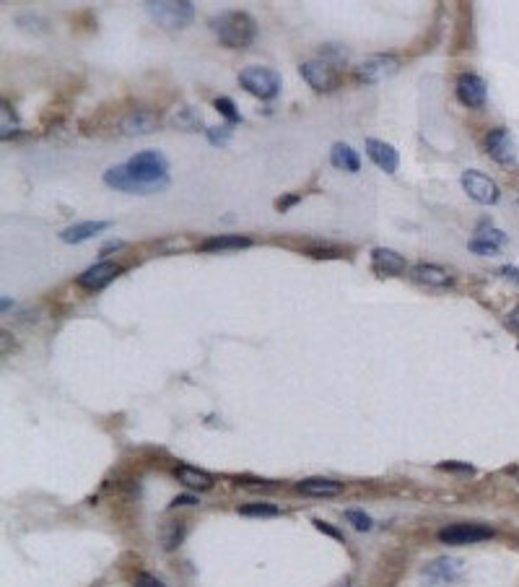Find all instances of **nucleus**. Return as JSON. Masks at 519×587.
Returning <instances> with one entry per match:
<instances>
[{
	"mask_svg": "<svg viewBox=\"0 0 519 587\" xmlns=\"http://www.w3.org/2000/svg\"><path fill=\"white\" fill-rule=\"evenodd\" d=\"M366 154H369V159H372L374 164L379 166L382 172H387V175H395V172H397V166H400V157H397L395 146L384 143V140L369 138V140H366Z\"/></svg>",
	"mask_w": 519,
	"mask_h": 587,
	"instance_id": "13",
	"label": "nucleus"
},
{
	"mask_svg": "<svg viewBox=\"0 0 519 587\" xmlns=\"http://www.w3.org/2000/svg\"><path fill=\"white\" fill-rule=\"evenodd\" d=\"M400 71V60L392 55H374L369 60H364V65L358 68V75L364 78L366 83H382L387 78Z\"/></svg>",
	"mask_w": 519,
	"mask_h": 587,
	"instance_id": "8",
	"label": "nucleus"
},
{
	"mask_svg": "<svg viewBox=\"0 0 519 587\" xmlns=\"http://www.w3.org/2000/svg\"><path fill=\"white\" fill-rule=\"evenodd\" d=\"M119 270H122V268H119L117 263H110V260L94 263L92 268H86V270L78 275V286L89 289V291H99V289H104V286L110 284V281H115V278H117Z\"/></svg>",
	"mask_w": 519,
	"mask_h": 587,
	"instance_id": "9",
	"label": "nucleus"
},
{
	"mask_svg": "<svg viewBox=\"0 0 519 587\" xmlns=\"http://www.w3.org/2000/svg\"><path fill=\"white\" fill-rule=\"evenodd\" d=\"M299 491L307 496H319V499H330V496L343 494V484H337L332 478H304L299 484Z\"/></svg>",
	"mask_w": 519,
	"mask_h": 587,
	"instance_id": "16",
	"label": "nucleus"
},
{
	"mask_svg": "<svg viewBox=\"0 0 519 587\" xmlns=\"http://www.w3.org/2000/svg\"><path fill=\"white\" fill-rule=\"evenodd\" d=\"M177 481L187 488H195V491H208V488H213V476L200 468H192V465H180L177 468Z\"/></svg>",
	"mask_w": 519,
	"mask_h": 587,
	"instance_id": "19",
	"label": "nucleus"
},
{
	"mask_svg": "<svg viewBox=\"0 0 519 587\" xmlns=\"http://www.w3.org/2000/svg\"><path fill=\"white\" fill-rule=\"evenodd\" d=\"M252 239L249 237H239V234H219V237H208L203 239L198 249L200 252H221V249H242L249 247Z\"/></svg>",
	"mask_w": 519,
	"mask_h": 587,
	"instance_id": "18",
	"label": "nucleus"
},
{
	"mask_svg": "<svg viewBox=\"0 0 519 587\" xmlns=\"http://www.w3.org/2000/svg\"><path fill=\"white\" fill-rule=\"evenodd\" d=\"M330 161H332V166L343 169V172H358L361 169V159L348 143H335L332 151H330Z\"/></svg>",
	"mask_w": 519,
	"mask_h": 587,
	"instance_id": "21",
	"label": "nucleus"
},
{
	"mask_svg": "<svg viewBox=\"0 0 519 587\" xmlns=\"http://www.w3.org/2000/svg\"><path fill=\"white\" fill-rule=\"evenodd\" d=\"M501 275H506L509 281L519 284V268L517 266H504V268H501Z\"/></svg>",
	"mask_w": 519,
	"mask_h": 587,
	"instance_id": "34",
	"label": "nucleus"
},
{
	"mask_svg": "<svg viewBox=\"0 0 519 587\" xmlns=\"http://www.w3.org/2000/svg\"><path fill=\"white\" fill-rule=\"evenodd\" d=\"M346 520H348V525H353L356 530H361V532L372 530L374 528V520L364 512V509H348Z\"/></svg>",
	"mask_w": 519,
	"mask_h": 587,
	"instance_id": "24",
	"label": "nucleus"
},
{
	"mask_svg": "<svg viewBox=\"0 0 519 587\" xmlns=\"http://www.w3.org/2000/svg\"><path fill=\"white\" fill-rule=\"evenodd\" d=\"M416 278H418L421 284H426V286H449L452 284V275L446 273L444 268H439V266H431V263H426V266H418L416 270Z\"/></svg>",
	"mask_w": 519,
	"mask_h": 587,
	"instance_id": "22",
	"label": "nucleus"
},
{
	"mask_svg": "<svg viewBox=\"0 0 519 587\" xmlns=\"http://www.w3.org/2000/svg\"><path fill=\"white\" fill-rule=\"evenodd\" d=\"M136 587H164V582L156 579L154 574H146V572H143V574H138L136 577Z\"/></svg>",
	"mask_w": 519,
	"mask_h": 587,
	"instance_id": "31",
	"label": "nucleus"
},
{
	"mask_svg": "<svg viewBox=\"0 0 519 587\" xmlns=\"http://www.w3.org/2000/svg\"><path fill=\"white\" fill-rule=\"evenodd\" d=\"M462 561L452 559V556H441V559L431 561L426 569H423V579H428L434 587H444L452 585L457 579L462 577Z\"/></svg>",
	"mask_w": 519,
	"mask_h": 587,
	"instance_id": "7",
	"label": "nucleus"
},
{
	"mask_svg": "<svg viewBox=\"0 0 519 587\" xmlns=\"http://www.w3.org/2000/svg\"><path fill=\"white\" fill-rule=\"evenodd\" d=\"M239 83L249 94L260 96V99H273L281 92V75L275 73V71H270V68H260V65L244 68L239 73Z\"/></svg>",
	"mask_w": 519,
	"mask_h": 587,
	"instance_id": "4",
	"label": "nucleus"
},
{
	"mask_svg": "<svg viewBox=\"0 0 519 587\" xmlns=\"http://www.w3.org/2000/svg\"><path fill=\"white\" fill-rule=\"evenodd\" d=\"M457 96H460V101H462L465 107H483L485 104V83H483L481 75L475 73L460 75V81H457Z\"/></svg>",
	"mask_w": 519,
	"mask_h": 587,
	"instance_id": "14",
	"label": "nucleus"
},
{
	"mask_svg": "<svg viewBox=\"0 0 519 587\" xmlns=\"http://www.w3.org/2000/svg\"><path fill=\"white\" fill-rule=\"evenodd\" d=\"M156 125H159L156 115H151V112H146V110H138L122 122V130H125L128 136H148V133H154L156 130Z\"/></svg>",
	"mask_w": 519,
	"mask_h": 587,
	"instance_id": "20",
	"label": "nucleus"
},
{
	"mask_svg": "<svg viewBox=\"0 0 519 587\" xmlns=\"http://www.w3.org/2000/svg\"><path fill=\"white\" fill-rule=\"evenodd\" d=\"M478 239H483V242H488V245H496V247H501L504 242H506V234L504 231H499V229H493V226H488V229H481V237Z\"/></svg>",
	"mask_w": 519,
	"mask_h": 587,
	"instance_id": "29",
	"label": "nucleus"
},
{
	"mask_svg": "<svg viewBox=\"0 0 519 587\" xmlns=\"http://www.w3.org/2000/svg\"><path fill=\"white\" fill-rule=\"evenodd\" d=\"M462 187H465V193L470 195L475 203H483V205H493V203L501 198L499 184L493 182L491 177L475 172V169L462 172Z\"/></svg>",
	"mask_w": 519,
	"mask_h": 587,
	"instance_id": "6",
	"label": "nucleus"
},
{
	"mask_svg": "<svg viewBox=\"0 0 519 587\" xmlns=\"http://www.w3.org/2000/svg\"><path fill=\"white\" fill-rule=\"evenodd\" d=\"M372 260H374V270L382 275H400L405 273V257L397 255L395 249H387V247H377L372 252Z\"/></svg>",
	"mask_w": 519,
	"mask_h": 587,
	"instance_id": "15",
	"label": "nucleus"
},
{
	"mask_svg": "<svg viewBox=\"0 0 519 587\" xmlns=\"http://www.w3.org/2000/svg\"><path fill=\"white\" fill-rule=\"evenodd\" d=\"M110 229V221H83V224H75V226H68V229L60 231V239L68 242V245H78V242H86L92 239L94 234Z\"/></svg>",
	"mask_w": 519,
	"mask_h": 587,
	"instance_id": "17",
	"label": "nucleus"
},
{
	"mask_svg": "<svg viewBox=\"0 0 519 587\" xmlns=\"http://www.w3.org/2000/svg\"><path fill=\"white\" fill-rule=\"evenodd\" d=\"M485 148H488L491 159H496L499 164H514L517 161V146H514V138L509 136V130H491L485 138Z\"/></svg>",
	"mask_w": 519,
	"mask_h": 587,
	"instance_id": "10",
	"label": "nucleus"
},
{
	"mask_svg": "<svg viewBox=\"0 0 519 587\" xmlns=\"http://www.w3.org/2000/svg\"><path fill=\"white\" fill-rule=\"evenodd\" d=\"M130 175L136 177L140 184H146L151 190L166 187V175H169V161L161 151H140L128 161Z\"/></svg>",
	"mask_w": 519,
	"mask_h": 587,
	"instance_id": "2",
	"label": "nucleus"
},
{
	"mask_svg": "<svg viewBox=\"0 0 519 587\" xmlns=\"http://www.w3.org/2000/svg\"><path fill=\"white\" fill-rule=\"evenodd\" d=\"M104 182L110 184V187H115V190H122V193H138V195L154 193L151 187L140 184L136 177L130 175L128 164H117V166H112V169H107V172H104Z\"/></svg>",
	"mask_w": 519,
	"mask_h": 587,
	"instance_id": "12",
	"label": "nucleus"
},
{
	"mask_svg": "<svg viewBox=\"0 0 519 587\" xmlns=\"http://www.w3.org/2000/svg\"><path fill=\"white\" fill-rule=\"evenodd\" d=\"M208 24L213 29V34L231 50H244L255 42V19L244 10H224L219 16H213Z\"/></svg>",
	"mask_w": 519,
	"mask_h": 587,
	"instance_id": "1",
	"label": "nucleus"
},
{
	"mask_svg": "<svg viewBox=\"0 0 519 587\" xmlns=\"http://www.w3.org/2000/svg\"><path fill=\"white\" fill-rule=\"evenodd\" d=\"M213 107H216V110H219L221 115H224V117H226L228 122H231V125H234V122H239V119H242V115H239L237 107H234V101L226 99V96H219V99L213 101Z\"/></svg>",
	"mask_w": 519,
	"mask_h": 587,
	"instance_id": "26",
	"label": "nucleus"
},
{
	"mask_svg": "<svg viewBox=\"0 0 519 587\" xmlns=\"http://www.w3.org/2000/svg\"><path fill=\"white\" fill-rule=\"evenodd\" d=\"M493 535V530L488 525H473V523H457L449 525L439 532V541L446 546H470V543L488 541Z\"/></svg>",
	"mask_w": 519,
	"mask_h": 587,
	"instance_id": "5",
	"label": "nucleus"
},
{
	"mask_svg": "<svg viewBox=\"0 0 519 587\" xmlns=\"http://www.w3.org/2000/svg\"><path fill=\"white\" fill-rule=\"evenodd\" d=\"M231 138V125H221V128H208V140L213 146H226Z\"/></svg>",
	"mask_w": 519,
	"mask_h": 587,
	"instance_id": "27",
	"label": "nucleus"
},
{
	"mask_svg": "<svg viewBox=\"0 0 519 587\" xmlns=\"http://www.w3.org/2000/svg\"><path fill=\"white\" fill-rule=\"evenodd\" d=\"M348 60V52L340 45H325L322 47V63L343 65Z\"/></svg>",
	"mask_w": 519,
	"mask_h": 587,
	"instance_id": "25",
	"label": "nucleus"
},
{
	"mask_svg": "<svg viewBox=\"0 0 519 587\" xmlns=\"http://www.w3.org/2000/svg\"><path fill=\"white\" fill-rule=\"evenodd\" d=\"M192 505H198V496H192V494L177 496L172 502V507H192Z\"/></svg>",
	"mask_w": 519,
	"mask_h": 587,
	"instance_id": "32",
	"label": "nucleus"
},
{
	"mask_svg": "<svg viewBox=\"0 0 519 587\" xmlns=\"http://www.w3.org/2000/svg\"><path fill=\"white\" fill-rule=\"evenodd\" d=\"M148 13L161 24L164 29H184L195 19V6L187 0H159V3H146Z\"/></svg>",
	"mask_w": 519,
	"mask_h": 587,
	"instance_id": "3",
	"label": "nucleus"
},
{
	"mask_svg": "<svg viewBox=\"0 0 519 587\" xmlns=\"http://www.w3.org/2000/svg\"><path fill=\"white\" fill-rule=\"evenodd\" d=\"M439 468L441 470H465V473H470V465H467V463H441V465H439Z\"/></svg>",
	"mask_w": 519,
	"mask_h": 587,
	"instance_id": "35",
	"label": "nucleus"
},
{
	"mask_svg": "<svg viewBox=\"0 0 519 587\" xmlns=\"http://www.w3.org/2000/svg\"><path fill=\"white\" fill-rule=\"evenodd\" d=\"M119 247H125V242H119V239H115V242H107V245L101 247V255H110L112 249H119Z\"/></svg>",
	"mask_w": 519,
	"mask_h": 587,
	"instance_id": "36",
	"label": "nucleus"
},
{
	"mask_svg": "<svg viewBox=\"0 0 519 587\" xmlns=\"http://www.w3.org/2000/svg\"><path fill=\"white\" fill-rule=\"evenodd\" d=\"M470 249L481 257H496L499 255V247H496V245H488V242H483V239H473V242H470Z\"/></svg>",
	"mask_w": 519,
	"mask_h": 587,
	"instance_id": "28",
	"label": "nucleus"
},
{
	"mask_svg": "<svg viewBox=\"0 0 519 587\" xmlns=\"http://www.w3.org/2000/svg\"><path fill=\"white\" fill-rule=\"evenodd\" d=\"M301 75L314 92H330L335 86V71L322 60H307L301 63Z\"/></svg>",
	"mask_w": 519,
	"mask_h": 587,
	"instance_id": "11",
	"label": "nucleus"
},
{
	"mask_svg": "<svg viewBox=\"0 0 519 587\" xmlns=\"http://www.w3.org/2000/svg\"><path fill=\"white\" fill-rule=\"evenodd\" d=\"M509 320H511V325H514V328L519 331V307H514V310H511Z\"/></svg>",
	"mask_w": 519,
	"mask_h": 587,
	"instance_id": "37",
	"label": "nucleus"
},
{
	"mask_svg": "<svg viewBox=\"0 0 519 587\" xmlns=\"http://www.w3.org/2000/svg\"><path fill=\"white\" fill-rule=\"evenodd\" d=\"M239 512L244 514V517H278L281 509L275 505H270V502H249V505H244Z\"/></svg>",
	"mask_w": 519,
	"mask_h": 587,
	"instance_id": "23",
	"label": "nucleus"
},
{
	"mask_svg": "<svg viewBox=\"0 0 519 587\" xmlns=\"http://www.w3.org/2000/svg\"><path fill=\"white\" fill-rule=\"evenodd\" d=\"M293 203H299V195H288V198H283V201H275V208H278V211H288Z\"/></svg>",
	"mask_w": 519,
	"mask_h": 587,
	"instance_id": "33",
	"label": "nucleus"
},
{
	"mask_svg": "<svg viewBox=\"0 0 519 587\" xmlns=\"http://www.w3.org/2000/svg\"><path fill=\"white\" fill-rule=\"evenodd\" d=\"M314 528H317L319 532H328L330 538H335V541H346V538H343V532L335 530V528H332V525H330V523H322V520H314Z\"/></svg>",
	"mask_w": 519,
	"mask_h": 587,
	"instance_id": "30",
	"label": "nucleus"
}]
</instances>
